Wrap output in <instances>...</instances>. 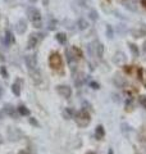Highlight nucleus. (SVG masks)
<instances>
[{
    "label": "nucleus",
    "mask_w": 146,
    "mask_h": 154,
    "mask_svg": "<svg viewBox=\"0 0 146 154\" xmlns=\"http://www.w3.org/2000/svg\"><path fill=\"white\" fill-rule=\"evenodd\" d=\"M73 119H75L76 125L81 128H86L91 123V114L87 109H80L78 112L75 113V117H73Z\"/></svg>",
    "instance_id": "1"
},
{
    "label": "nucleus",
    "mask_w": 146,
    "mask_h": 154,
    "mask_svg": "<svg viewBox=\"0 0 146 154\" xmlns=\"http://www.w3.org/2000/svg\"><path fill=\"white\" fill-rule=\"evenodd\" d=\"M49 66L53 71H56V72H62L63 73V59L59 53L56 51H53L50 57H49Z\"/></svg>",
    "instance_id": "2"
},
{
    "label": "nucleus",
    "mask_w": 146,
    "mask_h": 154,
    "mask_svg": "<svg viewBox=\"0 0 146 154\" xmlns=\"http://www.w3.org/2000/svg\"><path fill=\"white\" fill-rule=\"evenodd\" d=\"M44 38V33H31L27 41V49H35L40 44V41Z\"/></svg>",
    "instance_id": "3"
},
{
    "label": "nucleus",
    "mask_w": 146,
    "mask_h": 154,
    "mask_svg": "<svg viewBox=\"0 0 146 154\" xmlns=\"http://www.w3.org/2000/svg\"><path fill=\"white\" fill-rule=\"evenodd\" d=\"M26 13H27V18L33 23V22H37V21H41V12L38 11L37 8L35 7H28L26 9Z\"/></svg>",
    "instance_id": "4"
},
{
    "label": "nucleus",
    "mask_w": 146,
    "mask_h": 154,
    "mask_svg": "<svg viewBox=\"0 0 146 154\" xmlns=\"http://www.w3.org/2000/svg\"><path fill=\"white\" fill-rule=\"evenodd\" d=\"M24 63H26V67L28 71H35L37 69V58L36 54H28L24 57Z\"/></svg>",
    "instance_id": "5"
},
{
    "label": "nucleus",
    "mask_w": 146,
    "mask_h": 154,
    "mask_svg": "<svg viewBox=\"0 0 146 154\" xmlns=\"http://www.w3.org/2000/svg\"><path fill=\"white\" fill-rule=\"evenodd\" d=\"M55 90H56L58 95H60L62 98H64V99H69L72 96V88L68 85H58Z\"/></svg>",
    "instance_id": "6"
},
{
    "label": "nucleus",
    "mask_w": 146,
    "mask_h": 154,
    "mask_svg": "<svg viewBox=\"0 0 146 154\" xmlns=\"http://www.w3.org/2000/svg\"><path fill=\"white\" fill-rule=\"evenodd\" d=\"M3 113L5 114V116H9V117H12V118H17L18 116H19L17 108L14 107L13 104H11V103L4 104V107H3Z\"/></svg>",
    "instance_id": "7"
},
{
    "label": "nucleus",
    "mask_w": 146,
    "mask_h": 154,
    "mask_svg": "<svg viewBox=\"0 0 146 154\" xmlns=\"http://www.w3.org/2000/svg\"><path fill=\"white\" fill-rule=\"evenodd\" d=\"M12 93L16 96H21V91H22V80L17 79L12 84Z\"/></svg>",
    "instance_id": "8"
},
{
    "label": "nucleus",
    "mask_w": 146,
    "mask_h": 154,
    "mask_svg": "<svg viewBox=\"0 0 146 154\" xmlns=\"http://www.w3.org/2000/svg\"><path fill=\"white\" fill-rule=\"evenodd\" d=\"M4 44L7 46L16 44V36H14V33L12 31H9V30L5 31V35H4Z\"/></svg>",
    "instance_id": "9"
},
{
    "label": "nucleus",
    "mask_w": 146,
    "mask_h": 154,
    "mask_svg": "<svg viewBox=\"0 0 146 154\" xmlns=\"http://www.w3.org/2000/svg\"><path fill=\"white\" fill-rule=\"evenodd\" d=\"M27 30V22L26 19H19V21L16 23V32L19 33V35H23L24 32H26Z\"/></svg>",
    "instance_id": "10"
},
{
    "label": "nucleus",
    "mask_w": 146,
    "mask_h": 154,
    "mask_svg": "<svg viewBox=\"0 0 146 154\" xmlns=\"http://www.w3.org/2000/svg\"><path fill=\"white\" fill-rule=\"evenodd\" d=\"M94 53L95 55L99 58V59H101V58L104 57V45L101 44V42H95V46H94Z\"/></svg>",
    "instance_id": "11"
},
{
    "label": "nucleus",
    "mask_w": 146,
    "mask_h": 154,
    "mask_svg": "<svg viewBox=\"0 0 146 154\" xmlns=\"http://www.w3.org/2000/svg\"><path fill=\"white\" fill-rule=\"evenodd\" d=\"M95 137L97 140H103L105 137V128L103 125H97L96 128H95Z\"/></svg>",
    "instance_id": "12"
},
{
    "label": "nucleus",
    "mask_w": 146,
    "mask_h": 154,
    "mask_svg": "<svg viewBox=\"0 0 146 154\" xmlns=\"http://www.w3.org/2000/svg\"><path fill=\"white\" fill-rule=\"evenodd\" d=\"M75 113H76L75 109H72L71 107H67V108L63 109L62 116H63V118L64 119H72L73 117H75Z\"/></svg>",
    "instance_id": "13"
},
{
    "label": "nucleus",
    "mask_w": 146,
    "mask_h": 154,
    "mask_svg": "<svg viewBox=\"0 0 146 154\" xmlns=\"http://www.w3.org/2000/svg\"><path fill=\"white\" fill-rule=\"evenodd\" d=\"M76 26H77V28L78 30H81V31H85V30H87L89 28V22H87V19H85V18H78L77 19V22H76Z\"/></svg>",
    "instance_id": "14"
},
{
    "label": "nucleus",
    "mask_w": 146,
    "mask_h": 154,
    "mask_svg": "<svg viewBox=\"0 0 146 154\" xmlns=\"http://www.w3.org/2000/svg\"><path fill=\"white\" fill-rule=\"evenodd\" d=\"M138 140L142 145H146V126H142L138 131Z\"/></svg>",
    "instance_id": "15"
},
{
    "label": "nucleus",
    "mask_w": 146,
    "mask_h": 154,
    "mask_svg": "<svg viewBox=\"0 0 146 154\" xmlns=\"http://www.w3.org/2000/svg\"><path fill=\"white\" fill-rule=\"evenodd\" d=\"M17 110H18V114L19 116H23V117H28V116L31 114V110L28 109L26 105H19V107H17Z\"/></svg>",
    "instance_id": "16"
},
{
    "label": "nucleus",
    "mask_w": 146,
    "mask_h": 154,
    "mask_svg": "<svg viewBox=\"0 0 146 154\" xmlns=\"http://www.w3.org/2000/svg\"><path fill=\"white\" fill-rule=\"evenodd\" d=\"M126 60V57H124V54L122 51H118V53H115V55H114V58H113V62L115 64H120L122 62H124Z\"/></svg>",
    "instance_id": "17"
},
{
    "label": "nucleus",
    "mask_w": 146,
    "mask_h": 154,
    "mask_svg": "<svg viewBox=\"0 0 146 154\" xmlns=\"http://www.w3.org/2000/svg\"><path fill=\"white\" fill-rule=\"evenodd\" d=\"M128 48H129V50H131V53H132V55L135 58H137L140 55V49L136 44H133V42H128Z\"/></svg>",
    "instance_id": "18"
},
{
    "label": "nucleus",
    "mask_w": 146,
    "mask_h": 154,
    "mask_svg": "<svg viewBox=\"0 0 146 154\" xmlns=\"http://www.w3.org/2000/svg\"><path fill=\"white\" fill-rule=\"evenodd\" d=\"M123 5H124L126 9H128V11H131V12H136V11H137V7H136L135 4L131 2V0H123Z\"/></svg>",
    "instance_id": "19"
},
{
    "label": "nucleus",
    "mask_w": 146,
    "mask_h": 154,
    "mask_svg": "<svg viewBox=\"0 0 146 154\" xmlns=\"http://www.w3.org/2000/svg\"><path fill=\"white\" fill-rule=\"evenodd\" d=\"M55 38H56V41L59 42V44H62V45H64L67 42V35L64 32H58L55 35Z\"/></svg>",
    "instance_id": "20"
},
{
    "label": "nucleus",
    "mask_w": 146,
    "mask_h": 154,
    "mask_svg": "<svg viewBox=\"0 0 146 154\" xmlns=\"http://www.w3.org/2000/svg\"><path fill=\"white\" fill-rule=\"evenodd\" d=\"M113 81H114V85L117 86V88H123V86L126 85V81L122 79L120 76H115Z\"/></svg>",
    "instance_id": "21"
},
{
    "label": "nucleus",
    "mask_w": 146,
    "mask_h": 154,
    "mask_svg": "<svg viewBox=\"0 0 146 154\" xmlns=\"http://www.w3.org/2000/svg\"><path fill=\"white\" fill-rule=\"evenodd\" d=\"M105 33H106V37L110 38V40L114 37V30H113V27H111V25H106Z\"/></svg>",
    "instance_id": "22"
},
{
    "label": "nucleus",
    "mask_w": 146,
    "mask_h": 154,
    "mask_svg": "<svg viewBox=\"0 0 146 154\" xmlns=\"http://www.w3.org/2000/svg\"><path fill=\"white\" fill-rule=\"evenodd\" d=\"M0 75H2V77H3V79H5V80L9 79V72H8L7 67L4 66V64L0 66Z\"/></svg>",
    "instance_id": "23"
},
{
    "label": "nucleus",
    "mask_w": 146,
    "mask_h": 154,
    "mask_svg": "<svg viewBox=\"0 0 146 154\" xmlns=\"http://www.w3.org/2000/svg\"><path fill=\"white\" fill-rule=\"evenodd\" d=\"M71 51H72V54H73V57H75L76 59H80V58H82V51L78 49V48L73 46Z\"/></svg>",
    "instance_id": "24"
},
{
    "label": "nucleus",
    "mask_w": 146,
    "mask_h": 154,
    "mask_svg": "<svg viewBox=\"0 0 146 154\" xmlns=\"http://www.w3.org/2000/svg\"><path fill=\"white\" fill-rule=\"evenodd\" d=\"M132 98H128L127 100H126V112H131V110H133V104H132Z\"/></svg>",
    "instance_id": "25"
},
{
    "label": "nucleus",
    "mask_w": 146,
    "mask_h": 154,
    "mask_svg": "<svg viewBox=\"0 0 146 154\" xmlns=\"http://www.w3.org/2000/svg\"><path fill=\"white\" fill-rule=\"evenodd\" d=\"M28 122H30V125H31V126H33V127H38V128L41 127L40 122H38L35 117H30V118H28Z\"/></svg>",
    "instance_id": "26"
},
{
    "label": "nucleus",
    "mask_w": 146,
    "mask_h": 154,
    "mask_svg": "<svg viewBox=\"0 0 146 154\" xmlns=\"http://www.w3.org/2000/svg\"><path fill=\"white\" fill-rule=\"evenodd\" d=\"M89 17L91 21H97V18H99V14H97V12L95 11V9H91L90 13H89Z\"/></svg>",
    "instance_id": "27"
},
{
    "label": "nucleus",
    "mask_w": 146,
    "mask_h": 154,
    "mask_svg": "<svg viewBox=\"0 0 146 154\" xmlns=\"http://www.w3.org/2000/svg\"><path fill=\"white\" fill-rule=\"evenodd\" d=\"M137 100H138V103H140L141 107L146 109V95H140L137 98Z\"/></svg>",
    "instance_id": "28"
},
{
    "label": "nucleus",
    "mask_w": 146,
    "mask_h": 154,
    "mask_svg": "<svg viewBox=\"0 0 146 154\" xmlns=\"http://www.w3.org/2000/svg\"><path fill=\"white\" fill-rule=\"evenodd\" d=\"M56 25H58V22L55 21V19H50V21H49V23H47V28H49L50 31H53V30H55Z\"/></svg>",
    "instance_id": "29"
},
{
    "label": "nucleus",
    "mask_w": 146,
    "mask_h": 154,
    "mask_svg": "<svg viewBox=\"0 0 146 154\" xmlns=\"http://www.w3.org/2000/svg\"><path fill=\"white\" fill-rule=\"evenodd\" d=\"M89 86L92 89V90H99L100 89V85L96 82V81H94V80H91V81H89Z\"/></svg>",
    "instance_id": "30"
},
{
    "label": "nucleus",
    "mask_w": 146,
    "mask_h": 154,
    "mask_svg": "<svg viewBox=\"0 0 146 154\" xmlns=\"http://www.w3.org/2000/svg\"><path fill=\"white\" fill-rule=\"evenodd\" d=\"M137 79L140 81H144V68H141V67L137 68Z\"/></svg>",
    "instance_id": "31"
},
{
    "label": "nucleus",
    "mask_w": 146,
    "mask_h": 154,
    "mask_svg": "<svg viewBox=\"0 0 146 154\" xmlns=\"http://www.w3.org/2000/svg\"><path fill=\"white\" fill-rule=\"evenodd\" d=\"M123 69H124V72H126V73H128V75H131V73H132V66H124L123 67Z\"/></svg>",
    "instance_id": "32"
},
{
    "label": "nucleus",
    "mask_w": 146,
    "mask_h": 154,
    "mask_svg": "<svg viewBox=\"0 0 146 154\" xmlns=\"http://www.w3.org/2000/svg\"><path fill=\"white\" fill-rule=\"evenodd\" d=\"M5 143V139H4V136L2 134H0V145H3V144Z\"/></svg>",
    "instance_id": "33"
},
{
    "label": "nucleus",
    "mask_w": 146,
    "mask_h": 154,
    "mask_svg": "<svg viewBox=\"0 0 146 154\" xmlns=\"http://www.w3.org/2000/svg\"><path fill=\"white\" fill-rule=\"evenodd\" d=\"M141 4H142V7L146 9V0H141Z\"/></svg>",
    "instance_id": "34"
},
{
    "label": "nucleus",
    "mask_w": 146,
    "mask_h": 154,
    "mask_svg": "<svg viewBox=\"0 0 146 154\" xmlns=\"http://www.w3.org/2000/svg\"><path fill=\"white\" fill-rule=\"evenodd\" d=\"M42 4H44V5H47V4H49V0H42Z\"/></svg>",
    "instance_id": "35"
},
{
    "label": "nucleus",
    "mask_w": 146,
    "mask_h": 154,
    "mask_svg": "<svg viewBox=\"0 0 146 154\" xmlns=\"http://www.w3.org/2000/svg\"><path fill=\"white\" fill-rule=\"evenodd\" d=\"M108 154H114V150H113V149H108Z\"/></svg>",
    "instance_id": "36"
},
{
    "label": "nucleus",
    "mask_w": 146,
    "mask_h": 154,
    "mask_svg": "<svg viewBox=\"0 0 146 154\" xmlns=\"http://www.w3.org/2000/svg\"><path fill=\"white\" fill-rule=\"evenodd\" d=\"M2 96H3V88L0 86V99H2Z\"/></svg>",
    "instance_id": "37"
},
{
    "label": "nucleus",
    "mask_w": 146,
    "mask_h": 154,
    "mask_svg": "<svg viewBox=\"0 0 146 154\" xmlns=\"http://www.w3.org/2000/svg\"><path fill=\"white\" fill-rule=\"evenodd\" d=\"M18 154H28L26 150H21V152H18Z\"/></svg>",
    "instance_id": "38"
},
{
    "label": "nucleus",
    "mask_w": 146,
    "mask_h": 154,
    "mask_svg": "<svg viewBox=\"0 0 146 154\" xmlns=\"http://www.w3.org/2000/svg\"><path fill=\"white\" fill-rule=\"evenodd\" d=\"M28 2H30V3H36L37 0H28Z\"/></svg>",
    "instance_id": "39"
},
{
    "label": "nucleus",
    "mask_w": 146,
    "mask_h": 154,
    "mask_svg": "<svg viewBox=\"0 0 146 154\" xmlns=\"http://www.w3.org/2000/svg\"><path fill=\"white\" fill-rule=\"evenodd\" d=\"M87 154H96L95 152H87Z\"/></svg>",
    "instance_id": "40"
},
{
    "label": "nucleus",
    "mask_w": 146,
    "mask_h": 154,
    "mask_svg": "<svg viewBox=\"0 0 146 154\" xmlns=\"http://www.w3.org/2000/svg\"><path fill=\"white\" fill-rule=\"evenodd\" d=\"M5 2H12V0H5Z\"/></svg>",
    "instance_id": "41"
}]
</instances>
